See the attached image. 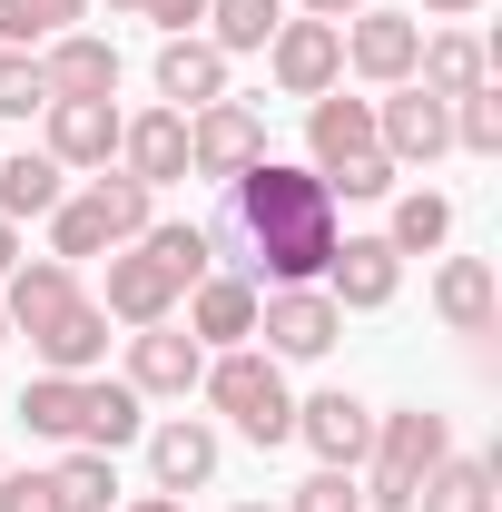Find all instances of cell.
I'll return each instance as SVG.
<instances>
[{
  "instance_id": "cell-1",
  "label": "cell",
  "mask_w": 502,
  "mask_h": 512,
  "mask_svg": "<svg viewBox=\"0 0 502 512\" xmlns=\"http://www.w3.org/2000/svg\"><path fill=\"white\" fill-rule=\"evenodd\" d=\"M227 217L247 227L256 276H276V286H315L325 256H335V197H325L315 168H276V158H256L247 178H227Z\"/></svg>"
},
{
  "instance_id": "cell-2",
  "label": "cell",
  "mask_w": 502,
  "mask_h": 512,
  "mask_svg": "<svg viewBox=\"0 0 502 512\" xmlns=\"http://www.w3.org/2000/svg\"><path fill=\"white\" fill-rule=\"evenodd\" d=\"M207 404L247 434V444H296V394H286V365L276 355H256V345H227L217 365H207Z\"/></svg>"
},
{
  "instance_id": "cell-3",
  "label": "cell",
  "mask_w": 502,
  "mask_h": 512,
  "mask_svg": "<svg viewBox=\"0 0 502 512\" xmlns=\"http://www.w3.org/2000/svg\"><path fill=\"white\" fill-rule=\"evenodd\" d=\"M375 483H365V512H414V483L434 473L443 453H453V434H443V414H424V404H404V414H375Z\"/></svg>"
},
{
  "instance_id": "cell-4",
  "label": "cell",
  "mask_w": 502,
  "mask_h": 512,
  "mask_svg": "<svg viewBox=\"0 0 502 512\" xmlns=\"http://www.w3.org/2000/svg\"><path fill=\"white\" fill-rule=\"evenodd\" d=\"M256 158H266V119H256L247 99H207V109H188V168L197 178H247Z\"/></svg>"
},
{
  "instance_id": "cell-5",
  "label": "cell",
  "mask_w": 502,
  "mask_h": 512,
  "mask_svg": "<svg viewBox=\"0 0 502 512\" xmlns=\"http://www.w3.org/2000/svg\"><path fill=\"white\" fill-rule=\"evenodd\" d=\"M256 335H266V355L286 365H306V355H325L335 335H345V306L325 296V286H276V296H256Z\"/></svg>"
},
{
  "instance_id": "cell-6",
  "label": "cell",
  "mask_w": 502,
  "mask_h": 512,
  "mask_svg": "<svg viewBox=\"0 0 502 512\" xmlns=\"http://www.w3.org/2000/svg\"><path fill=\"white\" fill-rule=\"evenodd\" d=\"M375 148L394 158V168H434L443 148H453V99H434V89L375 99Z\"/></svg>"
},
{
  "instance_id": "cell-7",
  "label": "cell",
  "mask_w": 502,
  "mask_h": 512,
  "mask_svg": "<svg viewBox=\"0 0 502 512\" xmlns=\"http://www.w3.org/2000/svg\"><path fill=\"white\" fill-rule=\"evenodd\" d=\"M266 60H276V89H286V99H325V89L345 79V30H335V20H276Z\"/></svg>"
},
{
  "instance_id": "cell-8",
  "label": "cell",
  "mask_w": 502,
  "mask_h": 512,
  "mask_svg": "<svg viewBox=\"0 0 502 512\" xmlns=\"http://www.w3.org/2000/svg\"><path fill=\"white\" fill-rule=\"evenodd\" d=\"M394 286H404V256L384 247V237H335V256H325V296L335 306H394Z\"/></svg>"
},
{
  "instance_id": "cell-9",
  "label": "cell",
  "mask_w": 502,
  "mask_h": 512,
  "mask_svg": "<svg viewBox=\"0 0 502 512\" xmlns=\"http://www.w3.org/2000/svg\"><path fill=\"white\" fill-rule=\"evenodd\" d=\"M414 50H424V20H404V10H355V30H345V60L365 69L375 89H404Z\"/></svg>"
},
{
  "instance_id": "cell-10",
  "label": "cell",
  "mask_w": 502,
  "mask_h": 512,
  "mask_svg": "<svg viewBox=\"0 0 502 512\" xmlns=\"http://www.w3.org/2000/svg\"><path fill=\"white\" fill-rule=\"evenodd\" d=\"M296 444H315V463H335V473H355V463H365V444H375V414L335 384V394L296 404Z\"/></svg>"
},
{
  "instance_id": "cell-11",
  "label": "cell",
  "mask_w": 502,
  "mask_h": 512,
  "mask_svg": "<svg viewBox=\"0 0 502 512\" xmlns=\"http://www.w3.org/2000/svg\"><path fill=\"white\" fill-rule=\"evenodd\" d=\"M306 148H315V178H335V168L375 158V99H345V89H325V99L306 109Z\"/></svg>"
},
{
  "instance_id": "cell-12",
  "label": "cell",
  "mask_w": 502,
  "mask_h": 512,
  "mask_svg": "<svg viewBox=\"0 0 502 512\" xmlns=\"http://www.w3.org/2000/svg\"><path fill=\"white\" fill-rule=\"evenodd\" d=\"M197 375H207V345L197 335H178V325H138L128 335V384L138 394H188Z\"/></svg>"
},
{
  "instance_id": "cell-13",
  "label": "cell",
  "mask_w": 502,
  "mask_h": 512,
  "mask_svg": "<svg viewBox=\"0 0 502 512\" xmlns=\"http://www.w3.org/2000/svg\"><path fill=\"white\" fill-rule=\"evenodd\" d=\"M40 119H50V158L60 168H109L119 158V109L109 99H50Z\"/></svg>"
},
{
  "instance_id": "cell-14",
  "label": "cell",
  "mask_w": 502,
  "mask_h": 512,
  "mask_svg": "<svg viewBox=\"0 0 502 512\" xmlns=\"http://www.w3.org/2000/svg\"><path fill=\"white\" fill-rule=\"evenodd\" d=\"M40 79H50V99H119V50L89 30H60L40 50Z\"/></svg>"
},
{
  "instance_id": "cell-15",
  "label": "cell",
  "mask_w": 502,
  "mask_h": 512,
  "mask_svg": "<svg viewBox=\"0 0 502 512\" xmlns=\"http://www.w3.org/2000/svg\"><path fill=\"white\" fill-rule=\"evenodd\" d=\"M148 394L128 375H79V444L89 453H119V444H138L148 434V414H138Z\"/></svg>"
},
{
  "instance_id": "cell-16",
  "label": "cell",
  "mask_w": 502,
  "mask_h": 512,
  "mask_svg": "<svg viewBox=\"0 0 502 512\" xmlns=\"http://www.w3.org/2000/svg\"><path fill=\"white\" fill-rule=\"evenodd\" d=\"M119 158L138 188H168V178H188V119L178 109H148V119H119Z\"/></svg>"
},
{
  "instance_id": "cell-17",
  "label": "cell",
  "mask_w": 502,
  "mask_h": 512,
  "mask_svg": "<svg viewBox=\"0 0 502 512\" xmlns=\"http://www.w3.org/2000/svg\"><path fill=\"white\" fill-rule=\"evenodd\" d=\"M30 345H40V365H50V375H89V365L109 355V306L69 296L50 325H30Z\"/></svg>"
},
{
  "instance_id": "cell-18",
  "label": "cell",
  "mask_w": 502,
  "mask_h": 512,
  "mask_svg": "<svg viewBox=\"0 0 502 512\" xmlns=\"http://www.w3.org/2000/svg\"><path fill=\"white\" fill-rule=\"evenodd\" d=\"M119 325H168V306H178V276L158 266L148 247H128V256H109V296H99Z\"/></svg>"
},
{
  "instance_id": "cell-19",
  "label": "cell",
  "mask_w": 502,
  "mask_h": 512,
  "mask_svg": "<svg viewBox=\"0 0 502 512\" xmlns=\"http://www.w3.org/2000/svg\"><path fill=\"white\" fill-rule=\"evenodd\" d=\"M158 99H168V109H178V119H188V109H207V99H227V50H217V40H168V50H158Z\"/></svg>"
},
{
  "instance_id": "cell-20",
  "label": "cell",
  "mask_w": 502,
  "mask_h": 512,
  "mask_svg": "<svg viewBox=\"0 0 502 512\" xmlns=\"http://www.w3.org/2000/svg\"><path fill=\"white\" fill-rule=\"evenodd\" d=\"M188 335L217 345V355L247 345V335H256V286H247V276H197V286H188Z\"/></svg>"
},
{
  "instance_id": "cell-21",
  "label": "cell",
  "mask_w": 502,
  "mask_h": 512,
  "mask_svg": "<svg viewBox=\"0 0 502 512\" xmlns=\"http://www.w3.org/2000/svg\"><path fill=\"white\" fill-rule=\"evenodd\" d=\"M69 296H79V266H60V256H30V266H10V276H0V316L20 325V335H30V325H50Z\"/></svg>"
},
{
  "instance_id": "cell-22",
  "label": "cell",
  "mask_w": 502,
  "mask_h": 512,
  "mask_svg": "<svg viewBox=\"0 0 502 512\" xmlns=\"http://www.w3.org/2000/svg\"><path fill=\"white\" fill-rule=\"evenodd\" d=\"M148 473H158V493H197V483L217 473V434H207L197 414L158 424V434H148Z\"/></svg>"
},
{
  "instance_id": "cell-23",
  "label": "cell",
  "mask_w": 502,
  "mask_h": 512,
  "mask_svg": "<svg viewBox=\"0 0 502 512\" xmlns=\"http://www.w3.org/2000/svg\"><path fill=\"white\" fill-rule=\"evenodd\" d=\"M414 69H424V89L434 99H463V89H483V40L473 30H424V50H414Z\"/></svg>"
},
{
  "instance_id": "cell-24",
  "label": "cell",
  "mask_w": 502,
  "mask_h": 512,
  "mask_svg": "<svg viewBox=\"0 0 502 512\" xmlns=\"http://www.w3.org/2000/svg\"><path fill=\"white\" fill-rule=\"evenodd\" d=\"M60 158H50V148H20V158H0V217H10V227H20V217H50V207H60Z\"/></svg>"
},
{
  "instance_id": "cell-25",
  "label": "cell",
  "mask_w": 502,
  "mask_h": 512,
  "mask_svg": "<svg viewBox=\"0 0 502 512\" xmlns=\"http://www.w3.org/2000/svg\"><path fill=\"white\" fill-rule=\"evenodd\" d=\"M434 306H443L453 335H493V266H483V256H453L434 276Z\"/></svg>"
},
{
  "instance_id": "cell-26",
  "label": "cell",
  "mask_w": 502,
  "mask_h": 512,
  "mask_svg": "<svg viewBox=\"0 0 502 512\" xmlns=\"http://www.w3.org/2000/svg\"><path fill=\"white\" fill-rule=\"evenodd\" d=\"M414 503H424V512H493V463H473V453H443L434 473L414 483Z\"/></svg>"
},
{
  "instance_id": "cell-27",
  "label": "cell",
  "mask_w": 502,
  "mask_h": 512,
  "mask_svg": "<svg viewBox=\"0 0 502 512\" xmlns=\"http://www.w3.org/2000/svg\"><path fill=\"white\" fill-rule=\"evenodd\" d=\"M276 20H286V0H207V30L197 40H217L237 60V50H266L276 40Z\"/></svg>"
},
{
  "instance_id": "cell-28",
  "label": "cell",
  "mask_w": 502,
  "mask_h": 512,
  "mask_svg": "<svg viewBox=\"0 0 502 512\" xmlns=\"http://www.w3.org/2000/svg\"><path fill=\"white\" fill-rule=\"evenodd\" d=\"M453 237V197H434V188H404L394 197V227H384V247L394 256H424V247H443Z\"/></svg>"
},
{
  "instance_id": "cell-29",
  "label": "cell",
  "mask_w": 502,
  "mask_h": 512,
  "mask_svg": "<svg viewBox=\"0 0 502 512\" xmlns=\"http://www.w3.org/2000/svg\"><path fill=\"white\" fill-rule=\"evenodd\" d=\"M89 0H0V50H50L60 30H79Z\"/></svg>"
},
{
  "instance_id": "cell-30",
  "label": "cell",
  "mask_w": 502,
  "mask_h": 512,
  "mask_svg": "<svg viewBox=\"0 0 502 512\" xmlns=\"http://www.w3.org/2000/svg\"><path fill=\"white\" fill-rule=\"evenodd\" d=\"M50 483H60V503H69V512H119V463H109V453H89V444L69 453Z\"/></svg>"
},
{
  "instance_id": "cell-31",
  "label": "cell",
  "mask_w": 502,
  "mask_h": 512,
  "mask_svg": "<svg viewBox=\"0 0 502 512\" xmlns=\"http://www.w3.org/2000/svg\"><path fill=\"white\" fill-rule=\"evenodd\" d=\"M20 414H30V434H50V444H79V375H30Z\"/></svg>"
},
{
  "instance_id": "cell-32",
  "label": "cell",
  "mask_w": 502,
  "mask_h": 512,
  "mask_svg": "<svg viewBox=\"0 0 502 512\" xmlns=\"http://www.w3.org/2000/svg\"><path fill=\"white\" fill-rule=\"evenodd\" d=\"M89 197H99V217H109V247H138V237L158 227V217H148V197H158V188H138L128 168H119V178L99 168V188H89Z\"/></svg>"
},
{
  "instance_id": "cell-33",
  "label": "cell",
  "mask_w": 502,
  "mask_h": 512,
  "mask_svg": "<svg viewBox=\"0 0 502 512\" xmlns=\"http://www.w3.org/2000/svg\"><path fill=\"white\" fill-rule=\"evenodd\" d=\"M138 247H148V256H158V266H168V276H178V296H188L197 276L217 266V237H207V227H148Z\"/></svg>"
},
{
  "instance_id": "cell-34",
  "label": "cell",
  "mask_w": 502,
  "mask_h": 512,
  "mask_svg": "<svg viewBox=\"0 0 502 512\" xmlns=\"http://www.w3.org/2000/svg\"><path fill=\"white\" fill-rule=\"evenodd\" d=\"M453 148H473V158H493V148H502V99H493V79L453 99Z\"/></svg>"
},
{
  "instance_id": "cell-35",
  "label": "cell",
  "mask_w": 502,
  "mask_h": 512,
  "mask_svg": "<svg viewBox=\"0 0 502 512\" xmlns=\"http://www.w3.org/2000/svg\"><path fill=\"white\" fill-rule=\"evenodd\" d=\"M30 109H50L40 50H0V119H30Z\"/></svg>"
},
{
  "instance_id": "cell-36",
  "label": "cell",
  "mask_w": 502,
  "mask_h": 512,
  "mask_svg": "<svg viewBox=\"0 0 502 512\" xmlns=\"http://www.w3.org/2000/svg\"><path fill=\"white\" fill-rule=\"evenodd\" d=\"M286 512H365V483H355V473H335V463H315Z\"/></svg>"
},
{
  "instance_id": "cell-37",
  "label": "cell",
  "mask_w": 502,
  "mask_h": 512,
  "mask_svg": "<svg viewBox=\"0 0 502 512\" xmlns=\"http://www.w3.org/2000/svg\"><path fill=\"white\" fill-rule=\"evenodd\" d=\"M325 197H394V158H355V168H335V178H325Z\"/></svg>"
},
{
  "instance_id": "cell-38",
  "label": "cell",
  "mask_w": 502,
  "mask_h": 512,
  "mask_svg": "<svg viewBox=\"0 0 502 512\" xmlns=\"http://www.w3.org/2000/svg\"><path fill=\"white\" fill-rule=\"evenodd\" d=\"M0 512H69L50 473H0Z\"/></svg>"
},
{
  "instance_id": "cell-39",
  "label": "cell",
  "mask_w": 502,
  "mask_h": 512,
  "mask_svg": "<svg viewBox=\"0 0 502 512\" xmlns=\"http://www.w3.org/2000/svg\"><path fill=\"white\" fill-rule=\"evenodd\" d=\"M138 10H148V20L168 30V40H188L197 20H207V0H138Z\"/></svg>"
},
{
  "instance_id": "cell-40",
  "label": "cell",
  "mask_w": 502,
  "mask_h": 512,
  "mask_svg": "<svg viewBox=\"0 0 502 512\" xmlns=\"http://www.w3.org/2000/svg\"><path fill=\"white\" fill-rule=\"evenodd\" d=\"M355 10H375V0H306V20H335V30H345Z\"/></svg>"
},
{
  "instance_id": "cell-41",
  "label": "cell",
  "mask_w": 502,
  "mask_h": 512,
  "mask_svg": "<svg viewBox=\"0 0 502 512\" xmlns=\"http://www.w3.org/2000/svg\"><path fill=\"white\" fill-rule=\"evenodd\" d=\"M424 10H434V20H473L483 0H424Z\"/></svg>"
},
{
  "instance_id": "cell-42",
  "label": "cell",
  "mask_w": 502,
  "mask_h": 512,
  "mask_svg": "<svg viewBox=\"0 0 502 512\" xmlns=\"http://www.w3.org/2000/svg\"><path fill=\"white\" fill-rule=\"evenodd\" d=\"M128 512H188V503H178V493H138Z\"/></svg>"
},
{
  "instance_id": "cell-43",
  "label": "cell",
  "mask_w": 502,
  "mask_h": 512,
  "mask_svg": "<svg viewBox=\"0 0 502 512\" xmlns=\"http://www.w3.org/2000/svg\"><path fill=\"white\" fill-rule=\"evenodd\" d=\"M10 266H20V237H10V217H0V276H10Z\"/></svg>"
},
{
  "instance_id": "cell-44",
  "label": "cell",
  "mask_w": 502,
  "mask_h": 512,
  "mask_svg": "<svg viewBox=\"0 0 502 512\" xmlns=\"http://www.w3.org/2000/svg\"><path fill=\"white\" fill-rule=\"evenodd\" d=\"M109 10H138V0H109Z\"/></svg>"
},
{
  "instance_id": "cell-45",
  "label": "cell",
  "mask_w": 502,
  "mask_h": 512,
  "mask_svg": "<svg viewBox=\"0 0 502 512\" xmlns=\"http://www.w3.org/2000/svg\"><path fill=\"white\" fill-rule=\"evenodd\" d=\"M0 345H10V316H0Z\"/></svg>"
},
{
  "instance_id": "cell-46",
  "label": "cell",
  "mask_w": 502,
  "mask_h": 512,
  "mask_svg": "<svg viewBox=\"0 0 502 512\" xmlns=\"http://www.w3.org/2000/svg\"><path fill=\"white\" fill-rule=\"evenodd\" d=\"M237 512H266V503H237Z\"/></svg>"
}]
</instances>
